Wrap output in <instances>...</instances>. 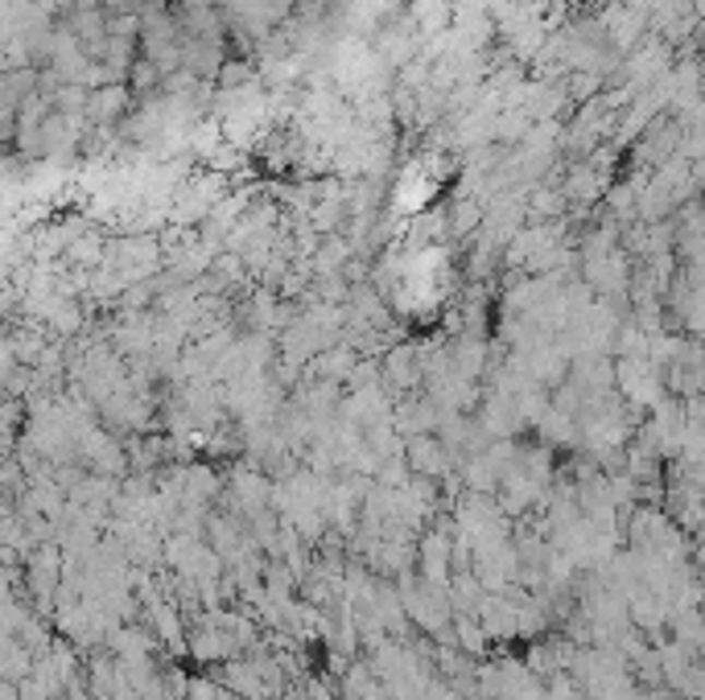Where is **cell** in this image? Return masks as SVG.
<instances>
[{
    "instance_id": "obj_4",
    "label": "cell",
    "mask_w": 705,
    "mask_h": 700,
    "mask_svg": "<svg viewBox=\"0 0 705 700\" xmlns=\"http://www.w3.org/2000/svg\"><path fill=\"white\" fill-rule=\"evenodd\" d=\"M672 692H681V697L689 700H705V655H697V664L685 672V680L677 684Z\"/></svg>"
},
{
    "instance_id": "obj_2",
    "label": "cell",
    "mask_w": 705,
    "mask_h": 700,
    "mask_svg": "<svg viewBox=\"0 0 705 700\" xmlns=\"http://www.w3.org/2000/svg\"><path fill=\"white\" fill-rule=\"evenodd\" d=\"M148 614H153V630H157V639H162L169 651H182L186 630H182V614H178V606L166 602V598H153V602H148Z\"/></svg>"
},
{
    "instance_id": "obj_1",
    "label": "cell",
    "mask_w": 705,
    "mask_h": 700,
    "mask_svg": "<svg viewBox=\"0 0 705 700\" xmlns=\"http://www.w3.org/2000/svg\"><path fill=\"white\" fill-rule=\"evenodd\" d=\"M450 445L442 437H413L405 449V461L413 466V474H421V479H442L445 470H450Z\"/></svg>"
},
{
    "instance_id": "obj_3",
    "label": "cell",
    "mask_w": 705,
    "mask_h": 700,
    "mask_svg": "<svg viewBox=\"0 0 705 700\" xmlns=\"http://www.w3.org/2000/svg\"><path fill=\"white\" fill-rule=\"evenodd\" d=\"M656 660H660V672H665V680L677 688V684L685 680V672L697 664V651L685 647L681 639H668V643L656 647Z\"/></svg>"
}]
</instances>
